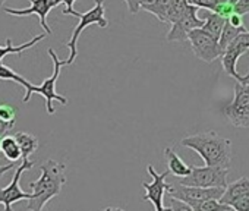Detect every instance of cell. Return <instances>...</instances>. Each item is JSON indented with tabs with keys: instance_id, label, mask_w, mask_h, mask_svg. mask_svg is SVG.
I'll return each instance as SVG.
<instances>
[{
	"instance_id": "4fadbf2b",
	"label": "cell",
	"mask_w": 249,
	"mask_h": 211,
	"mask_svg": "<svg viewBox=\"0 0 249 211\" xmlns=\"http://www.w3.org/2000/svg\"><path fill=\"white\" fill-rule=\"evenodd\" d=\"M31 8L28 9H12V8H5V12L8 15L14 17H30V15H37L40 18V25L43 27L44 33L52 35V28L47 24V15L53 8H56V0H30Z\"/></svg>"
},
{
	"instance_id": "484cf974",
	"label": "cell",
	"mask_w": 249,
	"mask_h": 211,
	"mask_svg": "<svg viewBox=\"0 0 249 211\" xmlns=\"http://www.w3.org/2000/svg\"><path fill=\"white\" fill-rule=\"evenodd\" d=\"M170 207H172V211H194V208L176 198H172L170 199Z\"/></svg>"
},
{
	"instance_id": "d6986e66",
	"label": "cell",
	"mask_w": 249,
	"mask_h": 211,
	"mask_svg": "<svg viewBox=\"0 0 249 211\" xmlns=\"http://www.w3.org/2000/svg\"><path fill=\"white\" fill-rule=\"evenodd\" d=\"M204 21H205V24H204L202 30H205V31L210 33L213 37H215L217 40H220V35H221L223 28H224V25H226V19L221 18L220 15H217V14L208 11V14H207V17H205Z\"/></svg>"
},
{
	"instance_id": "6da1fadb",
	"label": "cell",
	"mask_w": 249,
	"mask_h": 211,
	"mask_svg": "<svg viewBox=\"0 0 249 211\" xmlns=\"http://www.w3.org/2000/svg\"><path fill=\"white\" fill-rule=\"evenodd\" d=\"M182 147L194 150L207 166L229 169L231 163V141L214 131H207L182 138Z\"/></svg>"
},
{
	"instance_id": "1f68e13d",
	"label": "cell",
	"mask_w": 249,
	"mask_h": 211,
	"mask_svg": "<svg viewBox=\"0 0 249 211\" xmlns=\"http://www.w3.org/2000/svg\"><path fill=\"white\" fill-rule=\"evenodd\" d=\"M2 157H3V154H0V160H2ZM17 164L14 163V161H11L9 164H5V166H0V179H2V176L6 173V172H9V170H12L14 167H15Z\"/></svg>"
},
{
	"instance_id": "836d02e7",
	"label": "cell",
	"mask_w": 249,
	"mask_h": 211,
	"mask_svg": "<svg viewBox=\"0 0 249 211\" xmlns=\"http://www.w3.org/2000/svg\"><path fill=\"white\" fill-rule=\"evenodd\" d=\"M154 0H141V5H148V3H153Z\"/></svg>"
},
{
	"instance_id": "603a6c76",
	"label": "cell",
	"mask_w": 249,
	"mask_h": 211,
	"mask_svg": "<svg viewBox=\"0 0 249 211\" xmlns=\"http://www.w3.org/2000/svg\"><path fill=\"white\" fill-rule=\"evenodd\" d=\"M192 208H194V211H229V210H233L230 205L223 204L220 199H207Z\"/></svg>"
},
{
	"instance_id": "4316f807",
	"label": "cell",
	"mask_w": 249,
	"mask_h": 211,
	"mask_svg": "<svg viewBox=\"0 0 249 211\" xmlns=\"http://www.w3.org/2000/svg\"><path fill=\"white\" fill-rule=\"evenodd\" d=\"M234 11L236 14L245 17L249 14V0H237V2L234 3Z\"/></svg>"
},
{
	"instance_id": "f35d334b",
	"label": "cell",
	"mask_w": 249,
	"mask_h": 211,
	"mask_svg": "<svg viewBox=\"0 0 249 211\" xmlns=\"http://www.w3.org/2000/svg\"><path fill=\"white\" fill-rule=\"evenodd\" d=\"M229 211H234V210H229Z\"/></svg>"
},
{
	"instance_id": "74e56055",
	"label": "cell",
	"mask_w": 249,
	"mask_h": 211,
	"mask_svg": "<svg viewBox=\"0 0 249 211\" xmlns=\"http://www.w3.org/2000/svg\"><path fill=\"white\" fill-rule=\"evenodd\" d=\"M230 2H231V3H236V2H237V0H230Z\"/></svg>"
},
{
	"instance_id": "5b68a950",
	"label": "cell",
	"mask_w": 249,
	"mask_h": 211,
	"mask_svg": "<svg viewBox=\"0 0 249 211\" xmlns=\"http://www.w3.org/2000/svg\"><path fill=\"white\" fill-rule=\"evenodd\" d=\"M104 14H106L104 2H103V0H95L94 8H91L88 12H85V14H81V15H79V19H81V21H79V24L75 27V30H73V33H72L71 40L66 43V47L71 50L69 57L65 60V62H66V66H68V65H72V63L75 62V59H76V56H78V49H76L78 38H79L81 33H82L85 28H88L89 25H94V24L100 25L101 28L108 27V22H107V19L104 18Z\"/></svg>"
},
{
	"instance_id": "e575fe53",
	"label": "cell",
	"mask_w": 249,
	"mask_h": 211,
	"mask_svg": "<svg viewBox=\"0 0 249 211\" xmlns=\"http://www.w3.org/2000/svg\"><path fill=\"white\" fill-rule=\"evenodd\" d=\"M161 211H172V207H164Z\"/></svg>"
},
{
	"instance_id": "30bf717a",
	"label": "cell",
	"mask_w": 249,
	"mask_h": 211,
	"mask_svg": "<svg viewBox=\"0 0 249 211\" xmlns=\"http://www.w3.org/2000/svg\"><path fill=\"white\" fill-rule=\"evenodd\" d=\"M34 161L28 160V158H24L22 160V164H19L17 167V172L14 175V179L12 182L5 186L3 189H0V204L5 205V211H12V204L14 202H18V201H22V199H33L34 198V193L33 192H25L22 191L21 188V176L25 170H30L34 167Z\"/></svg>"
},
{
	"instance_id": "cb8c5ba5",
	"label": "cell",
	"mask_w": 249,
	"mask_h": 211,
	"mask_svg": "<svg viewBox=\"0 0 249 211\" xmlns=\"http://www.w3.org/2000/svg\"><path fill=\"white\" fill-rule=\"evenodd\" d=\"M0 118L6 122H17V112L11 104H0Z\"/></svg>"
},
{
	"instance_id": "8d00e7d4",
	"label": "cell",
	"mask_w": 249,
	"mask_h": 211,
	"mask_svg": "<svg viewBox=\"0 0 249 211\" xmlns=\"http://www.w3.org/2000/svg\"><path fill=\"white\" fill-rule=\"evenodd\" d=\"M6 2V0H0V8H2L3 6V3Z\"/></svg>"
},
{
	"instance_id": "ffe728a7",
	"label": "cell",
	"mask_w": 249,
	"mask_h": 211,
	"mask_svg": "<svg viewBox=\"0 0 249 211\" xmlns=\"http://www.w3.org/2000/svg\"><path fill=\"white\" fill-rule=\"evenodd\" d=\"M2 153L3 156L9 160V161H18L19 158H22V151H21V147L17 141L15 137H3V141H2Z\"/></svg>"
},
{
	"instance_id": "7402d4cb",
	"label": "cell",
	"mask_w": 249,
	"mask_h": 211,
	"mask_svg": "<svg viewBox=\"0 0 249 211\" xmlns=\"http://www.w3.org/2000/svg\"><path fill=\"white\" fill-rule=\"evenodd\" d=\"M0 79H6V81H15L17 84L22 85L25 89L31 85L30 81H27L24 76H21L19 73H17L12 68L3 65V63H0Z\"/></svg>"
},
{
	"instance_id": "83f0119b",
	"label": "cell",
	"mask_w": 249,
	"mask_h": 211,
	"mask_svg": "<svg viewBox=\"0 0 249 211\" xmlns=\"http://www.w3.org/2000/svg\"><path fill=\"white\" fill-rule=\"evenodd\" d=\"M231 208L234 211H249V196L246 198H240L237 201H234L231 204Z\"/></svg>"
},
{
	"instance_id": "d6a6232c",
	"label": "cell",
	"mask_w": 249,
	"mask_h": 211,
	"mask_svg": "<svg viewBox=\"0 0 249 211\" xmlns=\"http://www.w3.org/2000/svg\"><path fill=\"white\" fill-rule=\"evenodd\" d=\"M103 211H124V210L123 208H119V207H107Z\"/></svg>"
},
{
	"instance_id": "ac0fdd59",
	"label": "cell",
	"mask_w": 249,
	"mask_h": 211,
	"mask_svg": "<svg viewBox=\"0 0 249 211\" xmlns=\"http://www.w3.org/2000/svg\"><path fill=\"white\" fill-rule=\"evenodd\" d=\"M21 147V151H22V160L24 158H28L31 154H34L38 148V138L28 134V132H17L14 135Z\"/></svg>"
},
{
	"instance_id": "8fae6325",
	"label": "cell",
	"mask_w": 249,
	"mask_h": 211,
	"mask_svg": "<svg viewBox=\"0 0 249 211\" xmlns=\"http://www.w3.org/2000/svg\"><path fill=\"white\" fill-rule=\"evenodd\" d=\"M147 172L148 175L151 176V182L147 183V182H142L141 186L144 188L145 191V195H144V201H150L156 211H161L164 208V195L169 192V189L172 188L170 183H166V177L170 175L169 169L164 170L163 173H159L151 164L147 167Z\"/></svg>"
},
{
	"instance_id": "d4e9b609",
	"label": "cell",
	"mask_w": 249,
	"mask_h": 211,
	"mask_svg": "<svg viewBox=\"0 0 249 211\" xmlns=\"http://www.w3.org/2000/svg\"><path fill=\"white\" fill-rule=\"evenodd\" d=\"M76 2V0H56V6H59L60 3H65L66 5V9L63 11V15H73L76 18H79V12H76L73 9V3Z\"/></svg>"
},
{
	"instance_id": "f546056e",
	"label": "cell",
	"mask_w": 249,
	"mask_h": 211,
	"mask_svg": "<svg viewBox=\"0 0 249 211\" xmlns=\"http://www.w3.org/2000/svg\"><path fill=\"white\" fill-rule=\"evenodd\" d=\"M15 126V122H6L0 118V137H3L5 134H8L12 128Z\"/></svg>"
},
{
	"instance_id": "3957f363",
	"label": "cell",
	"mask_w": 249,
	"mask_h": 211,
	"mask_svg": "<svg viewBox=\"0 0 249 211\" xmlns=\"http://www.w3.org/2000/svg\"><path fill=\"white\" fill-rule=\"evenodd\" d=\"M49 56H50L52 60H53V73H52V76H49L47 79H44L41 85H34V84H31V85L25 89L24 103L30 101V98H31L33 94H40V95H43V97L46 98V109H47V113H49V115H54V113H56V110H54V107H53V101H54V100L59 101V103L63 104V106L68 104V98L63 97V95H60V94H57V91H56V82H57V79H59L60 69H62V66H66V62H65V60H60L59 56L56 54V52H54L53 49H49Z\"/></svg>"
},
{
	"instance_id": "e0dca14e",
	"label": "cell",
	"mask_w": 249,
	"mask_h": 211,
	"mask_svg": "<svg viewBox=\"0 0 249 211\" xmlns=\"http://www.w3.org/2000/svg\"><path fill=\"white\" fill-rule=\"evenodd\" d=\"M172 3H173V0H154L153 3L141 5V9L154 15L161 24H167V18H169Z\"/></svg>"
},
{
	"instance_id": "4dcf8cb0",
	"label": "cell",
	"mask_w": 249,
	"mask_h": 211,
	"mask_svg": "<svg viewBox=\"0 0 249 211\" xmlns=\"http://www.w3.org/2000/svg\"><path fill=\"white\" fill-rule=\"evenodd\" d=\"M227 21H229L231 25H234V27H245V25H243V17L239 15V14H233Z\"/></svg>"
},
{
	"instance_id": "5bb4252c",
	"label": "cell",
	"mask_w": 249,
	"mask_h": 211,
	"mask_svg": "<svg viewBox=\"0 0 249 211\" xmlns=\"http://www.w3.org/2000/svg\"><path fill=\"white\" fill-rule=\"evenodd\" d=\"M246 196H249V177L242 176L240 179H237L226 186L224 193L220 198V201L223 204L231 207V204L234 201H237L240 198H246Z\"/></svg>"
},
{
	"instance_id": "ab89813d",
	"label": "cell",
	"mask_w": 249,
	"mask_h": 211,
	"mask_svg": "<svg viewBox=\"0 0 249 211\" xmlns=\"http://www.w3.org/2000/svg\"><path fill=\"white\" fill-rule=\"evenodd\" d=\"M248 76H249V73H248Z\"/></svg>"
},
{
	"instance_id": "f1b7e54d",
	"label": "cell",
	"mask_w": 249,
	"mask_h": 211,
	"mask_svg": "<svg viewBox=\"0 0 249 211\" xmlns=\"http://www.w3.org/2000/svg\"><path fill=\"white\" fill-rule=\"evenodd\" d=\"M124 3L132 15H137L141 11V0H124Z\"/></svg>"
},
{
	"instance_id": "d590c367",
	"label": "cell",
	"mask_w": 249,
	"mask_h": 211,
	"mask_svg": "<svg viewBox=\"0 0 249 211\" xmlns=\"http://www.w3.org/2000/svg\"><path fill=\"white\" fill-rule=\"evenodd\" d=\"M2 141H3V138L0 137V153H2Z\"/></svg>"
},
{
	"instance_id": "52a82bcc",
	"label": "cell",
	"mask_w": 249,
	"mask_h": 211,
	"mask_svg": "<svg viewBox=\"0 0 249 211\" xmlns=\"http://www.w3.org/2000/svg\"><path fill=\"white\" fill-rule=\"evenodd\" d=\"M246 52H249V31H243L240 33L230 44L229 47L224 50L223 56L220 57L221 59V66L224 69V72L231 76L234 81L237 82H242V84H246L249 82V76L248 75H240L236 69L237 66V60L240 56H243Z\"/></svg>"
},
{
	"instance_id": "8992f818",
	"label": "cell",
	"mask_w": 249,
	"mask_h": 211,
	"mask_svg": "<svg viewBox=\"0 0 249 211\" xmlns=\"http://www.w3.org/2000/svg\"><path fill=\"white\" fill-rule=\"evenodd\" d=\"M229 169L215 167V166H202L192 167L191 175L182 177L179 183L186 186H198V188H226Z\"/></svg>"
},
{
	"instance_id": "7c38bea8",
	"label": "cell",
	"mask_w": 249,
	"mask_h": 211,
	"mask_svg": "<svg viewBox=\"0 0 249 211\" xmlns=\"http://www.w3.org/2000/svg\"><path fill=\"white\" fill-rule=\"evenodd\" d=\"M205 24L204 19H199L198 18V8L191 5V8L186 11V14L175 24L170 25V30L167 33V37L166 40L173 43V41H188V35L192 30H196V28H202Z\"/></svg>"
},
{
	"instance_id": "2e32d148",
	"label": "cell",
	"mask_w": 249,
	"mask_h": 211,
	"mask_svg": "<svg viewBox=\"0 0 249 211\" xmlns=\"http://www.w3.org/2000/svg\"><path fill=\"white\" fill-rule=\"evenodd\" d=\"M47 35H49L47 33L38 34V35L34 37L31 41L24 43V44H21V46H12V40L8 38V40H6V46H0V63H2V60L5 59V56H8V54H22V52H25V50H28V49H31V47H34L37 43H40L41 40H44Z\"/></svg>"
},
{
	"instance_id": "7a4b0ae2",
	"label": "cell",
	"mask_w": 249,
	"mask_h": 211,
	"mask_svg": "<svg viewBox=\"0 0 249 211\" xmlns=\"http://www.w3.org/2000/svg\"><path fill=\"white\" fill-rule=\"evenodd\" d=\"M41 176L30 182V188L33 189L34 198L28 199L27 210L30 211H43L46 204L57 196L62 192L63 185L66 183V164L57 163L54 160H46L41 166Z\"/></svg>"
},
{
	"instance_id": "277c9868",
	"label": "cell",
	"mask_w": 249,
	"mask_h": 211,
	"mask_svg": "<svg viewBox=\"0 0 249 211\" xmlns=\"http://www.w3.org/2000/svg\"><path fill=\"white\" fill-rule=\"evenodd\" d=\"M224 118L234 128H249V82L234 84V97L224 106Z\"/></svg>"
},
{
	"instance_id": "9c48e42d",
	"label": "cell",
	"mask_w": 249,
	"mask_h": 211,
	"mask_svg": "<svg viewBox=\"0 0 249 211\" xmlns=\"http://www.w3.org/2000/svg\"><path fill=\"white\" fill-rule=\"evenodd\" d=\"M224 189L226 188H198V186H186L178 183V185H172L167 195L191 207H195L207 199H220L224 193Z\"/></svg>"
},
{
	"instance_id": "44dd1931",
	"label": "cell",
	"mask_w": 249,
	"mask_h": 211,
	"mask_svg": "<svg viewBox=\"0 0 249 211\" xmlns=\"http://www.w3.org/2000/svg\"><path fill=\"white\" fill-rule=\"evenodd\" d=\"M243 31H246L245 27H234V25H231L229 21H226V25H224L223 33H221L220 40H218V44H220V49H221V56H223L224 50L229 47V44H230L240 33H243Z\"/></svg>"
},
{
	"instance_id": "ba28073f",
	"label": "cell",
	"mask_w": 249,
	"mask_h": 211,
	"mask_svg": "<svg viewBox=\"0 0 249 211\" xmlns=\"http://www.w3.org/2000/svg\"><path fill=\"white\" fill-rule=\"evenodd\" d=\"M188 41L194 54L205 63H213L215 59L221 57L218 40L202 28L192 30L188 35Z\"/></svg>"
},
{
	"instance_id": "9a60e30c",
	"label": "cell",
	"mask_w": 249,
	"mask_h": 211,
	"mask_svg": "<svg viewBox=\"0 0 249 211\" xmlns=\"http://www.w3.org/2000/svg\"><path fill=\"white\" fill-rule=\"evenodd\" d=\"M164 156H166V160H167V169H169V172H170L173 176L182 179V177L191 175L192 167H191L189 164H186V163L180 158V156H179L172 147H167V148L164 150Z\"/></svg>"
}]
</instances>
